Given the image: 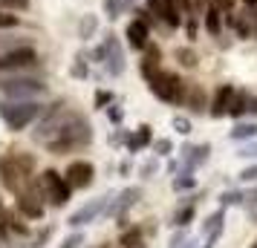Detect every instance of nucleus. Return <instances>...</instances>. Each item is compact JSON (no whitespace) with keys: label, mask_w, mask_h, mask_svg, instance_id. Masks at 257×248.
Listing matches in <instances>:
<instances>
[{"label":"nucleus","mask_w":257,"mask_h":248,"mask_svg":"<svg viewBox=\"0 0 257 248\" xmlns=\"http://www.w3.org/2000/svg\"><path fill=\"white\" fill-rule=\"evenodd\" d=\"M93 142V124L81 116V113H64V121H61V130L49 139L44 147H47L52 156H67L72 150H81Z\"/></svg>","instance_id":"obj_1"},{"label":"nucleus","mask_w":257,"mask_h":248,"mask_svg":"<svg viewBox=\"0 0 257 248\" xmlns=\"http://www.w3.org/2000/svg\"><path fill=\"white\" fill-rule=\"evenodd\" d=\"M44 113V104L38 98H26V101H12V98H0V121L12 133L26 130L32 121H38Z\"/></svg>","instance_id":"obj_2"},{"label":"nucleus","mask_w":257,"mask_h":248,"mask_svg":"<svg viewBox=\"0 0 257 248\" xmlns=\"http://www.w3.org/2000/svg\"><path fill=\"white\" fill-rule=\"evenodd\" d=\"M44 90H47L44 78L29 75V72H6V75H0V98L26 101V98H38Z\"/></svg>","instance_id":"obj_3"},{"label":"nucleus","mask_w":257,"mask_h":248,"mask_svg":"<svg viewBox=\"0 0 257 248\" xmlns=\"http://www.w3.org/2000/svg\"><path fill=\"white\" fill-rule=\"evenodd\" d=\"M148 90L153 93V98H159L165 104H182L185 98V81L171 70H159L148 81Z\"/></svg>","instance_id":"obj_4"},{"label":"nucleus","mask_w":257,"mask_h":248,"mask_svg":"<svg viewBox=\"0 0 257 248\" xmlns=\"http://www.w3.org/2000/svg\"><path fill=\"white\" fill-rule=\"evenodd\" d=\"M38 185H41L44 199H47L49 205H55V208H64V205L70 202V196H72V185L67 182V176L58 173V170H52V167H47V170L41 173Z\"/></svg>","instance_id":"obj_5"},{"label":"nucleus","mask_w":257,"mask_h":248,"mask_svg":"<svg viewBox=\"0 0 257 248\" xmlns=\"http://www.w3.org/2000/svg\"><path fill=\"white\" fill-rule=\"evenodd\" d=\"M41 64V55L32 44H24V47H15L9 52H0V75L6 72H29Z\"/></svg>","instance_id":"obj_6"},{"label":"nucleus","mask_w":257,"mask_h":248,"mask_svg":"<svg viewBox=\"0 0 257 248\" xmlns=\"http://www.w3.org/2000/svg\"><path fill=\"white\" fill-rule=\"evenodd\" d=\"M110 193H104V196H98V199H90L87 205H81L75 213H70L67 216V225H72V228H84V225H90V222H95L98 216H104V211H107V205H110Z\"/></svg>","instance_id":"obj_7"},{"label":"nucleus","mask_w":257,"mask_h":248,"mask_svg":"<svg viewBox=\"0 0 257 248\" xmlns=\"http://www.w3.org/2000/svg\"><path fill=\"white\" fill-rule=\"evenodd\" d=\"M104 47H107V75H113V78H118V75H124V70H127V61H124V47H121V41H118L113 32H107L104 35Z\"/></svg>","instance_id":"obj_8"},{"label":"nucleus","mask_w":257,"mask_h":248,"mask_svg":"<svg viewBox=\"0 0 257 248\" xmlns=\"http://www.w3.org/2000/svg\"><path fill=\"white\" fill-rule=\"evenodd\" d=\"M15 205L18 211L29 216V219H41L44 216V193L38 188H29V190H18L15 193Z\"/></svg>","instance_id":"obj_9"},{"label":"nucleus","mask_w":257,"mask_h":248,"mask_svg":"<svg viewBox=\"0 0 257 248\" xmlns=\"http://www.w3.org/2000/svg\"><path fill=\"white\" fill-rule=\"evenodd\" d=\"M64 176H67V182L72 185V190L75 188H90L93 179H95V167H93V162H87V159H75V162L67 165Z\"/></svg>","instance_id":"obj_10"},{"label":"nucleus","mask_w":257,"mask_h":248,"mask_svg":"<svg viewBox=\"0 0 257 248\" xmlns=\"http://www.w3.org/2000/svg\"><path fill=\"white\" fill-rule=\"evenodd\" d=\"M139 196H142L139 188H124V190L116 196V199L107 205L104 213H107V216H113V219H118V222L124 225V216H127V211L136 205V202H139Z\"/></svg>","instance_id":"obj_11"},{"label":"nucleus","mask_w":257,"mask_h":248,"mask_svg":"<svg viewBox=\"0 0 257 248\" xmlns=\"http://www.w3.org/2000/svg\"><path fill=\"white\" fill-rule=\"evenodd\" d=\"M21 179H24V170L18 165V159L12 153H3L0 156V182H3V188L9 190H21Z\"/></svg>","instance_id":"obj_12"},{"label":"nucleus","mask_w":257,"mask_h":248,"mask_svg":"<svg viewBox=\"0 0 257 248\" xmlns=\"http://www.w3.org/2000/svg\"><path fill=\"white\" fill-rule=\"evenodd\" d=\"M124 38H127V47L136 49V52H145V47L151 44V24L142 21V18H133L124 29Z\"/></svg>","instance_id":"obj_13"},{"label":"nucleus","mask_w":257,"mask_h":248,"mask_svg":"<svg viewBox=\"0 0 257 248\" xmlns=\"http://www.w3.org/2000/svg\"><path fill=\"white\" fill-rule=\"evenodd\" d=\"M202 24H205V32H208L211 38H220V35H222V26H225V12L220 9V3H217V0L205 3Z\"/></svg>","instance_id":"obj_14"},{"label":"nucleus","mask_w":257,"mask_h":248,"mask_svg":"<svg viewBox=\"0 0 257 248\" xmlns=\"http://www.w3.org/2000/svg\"><path fill=\"white\" fill-rule=\"evenodd\" d=\"M234 84H220V90L214 95V101H211V118H225L228 116V107H231V98H234Z\"/></svg>","instance_id":"obj_15"},{"label":"nucleus","mask_w":257,"mask_h":248,"mask_svg":"<svg viewBox=\"0 0 257 248\" xmlns=\"http://www.w3.org/2000/svg\"><path fill=\"white\" fill-rule=\"evenodd\" d=\"M182 104H185L191 113H205V107H208L205 87H202V84H185V98H182Z\"/></svg>","instance_id":"obj_16"},{"label":"nucleus","mask_w":257,"mask_h":248,"mask_svg":"<svg viewBox=\"0 0 257 248\" xmlns=\"http://www.w3.org/2000/svg\"><path fill=\"white\" fill-rule=\"evenodd\" d=\"M248 101H251V95H248V90H243V87H237L234 90V98H231V107H228V118H234V121H240V118L248 113Z\"/></svg>","instance_id":"obj_17"},{"label":"nucleus","mask_w":257,"mask_h":248,"mask_svg":"<svg viewBox=\"0 0 257 248\" xmlns=\"http://www.w3.org/2000/svg\"><path fill=\"white\" fill-rule=\"evenodd\" d=\"M151 142H153V127L151 124H142L139 133L127 139V150L130 153H139V150H145V147H151Z\"/></svg>","instance_id":"obj_18"},{"label":"nucleus","mask_w":257,"mask_h":248,"mask_svg":"<svg viewBox=\"0 0 257 248\" xmlns=\"http://www.w3.org/2000/svg\"><path fill=\"white\" fill-rule=\"evenodd\" d=\"M231 142H251L257 139V121H237V127L228 133Z\"/></svg>","instance_id":"obj_19"},{"label":"nucleus","mask_w":257,"mask_h":248,"mask_svg":"<svg viewBox=\"0 0 257 248\" xmlns=\"http://www.w3.org/2000/svg\"><path fill=\"white\" fill-rule=\"evenodd\" d=\"M95 32H98V18L95 15H84L81 21H78V38L81 41H90Z\"/></svg>","instance_id":"obj_20"},{"label":"nucleus","mask_w":257,"mask_h":248,"mask_svg":"<svg viewBox=\"0 0 257 248\" xmlns=\"http://www.w3.org/2000/svg\"><path fill=\"white\" fill-rule=\"evenodd\" d=\"M90 61H87V52H78L75 55V64H72V78H78V81H87L90 78V67H87Z\"/></svg>","instance_id":"obj_21"},{"label":"nucleus","mask_w":257,"mask_h":248,"mask_svg":"<svg viewBox=\"0 0 257 248\" xmlns=\"http://www.w3.org/2000/svg\"><path fill=\"white\" fill-rule=\"evenodd\" d=\"M243 202H245V193H243V190H222V193H220V205H222V208L243 205Z\"/></svg>","instance_id":"obj_22"},{"label":"nucleus","mask_w":257,"mask_h":248,"mask_svg":"<svg viewBox=\"0 0 257 248\" xmlns=\"http://www.w3.org/2000/svg\"><path fill=\"white\" fill-rule=\"evenodd\" d=\"M139 242H142V231H139V228H127L124 234L118 236V245H121V248H136Z\"/></svg>","instance_id":"obj_23"},{"label":"nucleus","mask_w":257,"mask_h":248,"mask_svg":"<svg viewBox=\"0 0 257 248\" xmlns=\"http://www.w3.org/2000/svg\"><path fill=\"white\" fill-rule=\"evenodd\" d=\"M176 61H179V67H185V70H194L197 67V52L194 49H176Z\"/></svg>","instance_id":"obj_24"},{"label":"nucleus","mask_w":257,"mask_h":248,"mask_svg":"<svg viewBox=\"0 0 257 248\" xmlns=\"http://www.w3.org/2000/svg\"><path fill=\"white\" fill-rule=\"evenodd\" d=\"M18 26H21V18L18 15L0 9V32H9V29H18Z\"/></svg>","instance_id":"obj_25"},{"label":"nucleus","mask_w":257,"mask_h":248,"mask_svg":"<svg viewBox=\"0 0 257 248\" xmlns=\"http://www.w3.org/2000/svg\"><path fill=\"white\" fill-rule=\"evenodd\" d=\"M197 188V179L191 176V173H179V176L174 179V190L176 193H182V190H194Z\"/></svg>","instance_id":"obj_26"},{"label":"nucleus","mask_w":257,"mask_h":248,"mask_svg":"<svg viewBox=\"0 0 257 248\" xmlns=\"http://www.w3.org/2000/svg\"><path fill=\"white\" fill-rule=\"evenodd\" d=\"M32 6V0H0V9L6 12H26Z\"/></svg>","instance_id":"obj_27"},{"label":"nucleus","mask_w":257,"mask_h":248,"mask_svg":"<svg viewBox=\"0 0 257 248\" xmlns=\"http://www.w3.org/2000/svg\"><path fill=\"white\" fill-rule=\"evenodd\" d=\"M191 219H194V205H185V208H179V213L174 216V225L176 228H185V225H191Z\"/></svg>","instance_id":"obj_28"},{"label":"nucleus","mask_w":257,"mask_h":248,"mask_svg":"<svg viewBox=\"0 0 257 248\" xmlns=\"http://www.w3.org/2000/svg\"><path fill=\"white\" fill-rule=\"evenodd\" d=\"M171 124H174V130L179 133V136H188V133L194 130V127H191V118H185V116H174Z\"/></svg>","instance_id":"obj_29"},{"label":"nucleus","mask_w":257,"mask_h":248,"mask_svg":"<svg viewBox=\"0 0 257 248\" xmlns=\"http://www.w3.org/2000/svg\"><path fill=\"white\" fill-rule=\"evenodd\" d=\"M121 9H124V3H121V0H104V15L110 18V21H116Z\"/></svg>","instance_id":"obj_30"},{"label":"nucleus","mask_w":257,"mask_h":248,"mask_svg":"<svg viewBox=\"0 0 257 248\" xmlns=\"http://www.w3.org/2000/svg\"><path fill=\"white\" fill-rule=\"evenodd\" d=\"M145 61L159 67V61H162V49L156 47V44H148V47H145Z\"/></svg>","instance_id":"obj_31"},{"label":"nucleus","mask_w":257,"mask_h":248,"mask_svg":"<svg viewBox=\"0 0 257 248\" xmlns=\"http://www.w3.org/2000/svg\"><path fill=\"white\" fill-rule=\"evenodd\" d=\"M24 44H29V41H15L12 35H0V52H9V49H15V47H24Z\"/></svg>","instance_id":"obj_32"},{"label":"nucleus","mask_w":257,"mask_h":248,"mask_svg":"<svg viewBox=\"0 0 257 248\" xmlns=\"http://www.w3.org/2000/svg\"><path fill=\"white\" fill-rule=\"evenodd\" d=\"M90 64H107V47L104 44H98V47L90 52Z\"/></svg>","instance_id":"obj_33"},{"label":"nucleus","mask_w":257,"mask_h":248,"mask_svg":"<svg viewBox=\"0 0 257 248\" xmlns=\"http://www.w3.org/2000/svg\"><path fill=\"white\" fill-rule=\"evenodd\" d=\"M107 118H110L113 124H121V121H124V110L116 107V104H110V107H107Z\"/></svg>","instance_id":"obj_34"},{"label":"nucleus","mask_w":257,"mask_h":248,"mask_svg":"<svg viewBox=\"0 0 257 248\" xmlns=\"http://www.w3.org/2000/svg\"><path fill=\"white\" fill-rule=\"evenodd\" d=\"M81 242H84V234H81V231H75V234H70L64 242H61V248H78Z\"/></svg>","instance_id":"obj_35"},{"label":"nucleus","mask_w":257,"mask_h":248,"mask_svg":"<svg viewBox=\"0 0 257 248\" xmlns=\"http://www.w3.org/2000/svg\"><path fill=\"white\" fill-rule=\"evenodd\" d=\"M110 104H113V95L107 93V90H98V93H95V107H104L107 110Z\"/></svg>","instance_id":"obj_36"},{"label":"nucleus","mask_w":257,"mask_h":248,"mask_svg":"<svg viewBox=\"0 0 257 248\" xmlns=\"http://www.w3.org/2000/svg\"><path fill=\"white\" fill-rule=\"evenodd\" d=\"M153 147H156V153H159V156H168L171 150H174V142H171V139H159Z\"/></svg>","instance_id":"obj_37"},{"label":"nucleus","mask_w":257,"mask_h":248,"mask_svg":"<svg viewBox=\"0 0 257 248\" xmlns=\"http://www.w3.org/2000/svg\"><path fill=\"white\" fill-rule=\"evenodd\" d=\"M240 159H257V142L254 144H245V147H240Z\"/></svg>","instance_id":"obj_38"},{"label":"nucleus","mask_w":257,"mask_h":248,"mask_svg":"<svg viewBox=\"0 0 257 248\" xmlns=\"http://www.w3.org/2000/svg\"><path fill=\"white\" fill-rule=\"evenodd\" d=\"M240 182H257V165L245 167L243 173H240Z\"/></svg>","instance_id":"obj_39"},{"label":"nucleus","mask_w":257,"mask_h":248,"mask_svg":"<svg viewBox=\"0 0 257 248\" xmlns=\"http://www.w3.org/2000/svg\"><path fill=\"white\" fill-rule=\"evenodd\" d=\"M9 222H12V216L6 213V208H3V202H0V234H3L6 228H9Z\"/></svg>","instance_id":"obj_40"},{"label":"nucleus","mask_w":257,"mask_h":248,"mask_svg":"<svg viewBox=\"0 0 257 248\" xmlns=\"http://www.w3.org/2000/svg\"><path fill=\"white\" fill-rule=\"evenodd\" d=\"M121 142H127V136H124V130L110 133V144H121Z\"/></svg>","instance_id":"obj_41"},{"label":"nucleus","mask_w":257,"mask_h":248,"mask_svg":"<svg viewBox=\"0 0 257 248\" xmlns=\"http://www.w3.org/2000/svg\"><path fill=\"white\" fill-rule=\"evenodd\" d=\"M9 228H12V231H18V234H29V228H26V225L24 222H18V219H12V222H9Z\"/></svg>","instance_id":"obj_42"},{"label":"nucleus","mask_w":257,"mask_h":248,"mask_svg":"<svg viewBox=\"0 0 257 248\" xmlns=\"http://www.w3.org/2000/svg\"><path fill=\"white\" fill-rule=\"evenodd\" d=\"M245 205H251V208H257V185L248 193H245Z\"/></svg>","instance_id":"obj_43"},{"label":"nucleus","mask_w":257,"mask_h":248,"mask_svg":"<svg viewBox=\"0 0 257 248\" xmlns=\"http://www.w3.org/2000/svg\"><path fill=\"white\" fill-rule=\"evenodd\" d=\"M153 173H156V162H148V165L142 167V176H145V179L153 176Z\"/></svg>","instance_id":"obj_44"},{"label":"nucleus","mask_w":257,"mask_h":248,"mask_svg":"<svg viewBox=\"0 0 257 248\" xmlns=\"http://www.w3.org/2000/svg\"><path fill=\"white\" fill-rule=\"evenodd\" d=\"M248 113H254L257 116V95H251V101H248Z\"/></svg>","instance_id":"obj_45"},{"label":"nucleus","mask_w":257,"mask_h":248,"mask_svg":"<svg viewBox=\"0 0 257 248\" xmlns=\"http://www.w3.org/2000/svg\"><path fill=\"white\" fill-rule=\"evenodd\" d=\"M118 173H124V176H127V173H130V162H121V165H118Z\"/></svg>","instance_id":"obj_46"},{"label":"nucleus","mask_w":257,"mask_h":248,"mask_svg":"<svg viewBox=\"0 0 257 248\" xmlns=\"http://www.w3.org/2000/svg\"><path fill=\"white\" fill-rule=\"evenodd\" d=\"M240 3H243V6H248V9H254V6H257V0H240Z\"/></svg>","instance_id":"obj_47"},{"label":"nucleus","mask_w":257,"mask_h":248,"mask_svg":"<svg viewBox=\"0 0 257 248\" xmlns=\"http://www.w3.org/2000/svg\"><path fill=\"white\" fill-rule=\"evenodd\" d=\"M182 248H197V239H188V242H182Z\"/></svg>","instance_id":"obj_48"},{"label":"nucleus","mask_w":257,"mask_h":248,"mask_svg":"<svg viewBox=\"0 0 257 248\" xmlns=\"http://www.w3.org/2000/svg\"><path fill=\"white\" fill-rule=\"evenodd\" d=\"M214 245H217V242H211V239H205V245H202V248H214Z\"/></svg>","instance_id":"obj_49"},{"label":"nucleus","mask_w":257,"mask_h":248,"mask_svg":"<svg viewBox=\"0 0 257 248\" xmlns=\"http://www.w3.org/2000/svg\"><path fill=\"white\" fill-rule=\"evenodd\" d=\"M121 3H124V6H130V3H136V0H121Z\"/></svg>","instance_id":"obj_50"},{"label":"nucleus","mask_w":257,"mask_h":248,"mask_svg":"<svg viewBox=\"0 0 257 248\" xmlns=\"http://www.w3.org/2000/svg\"><path fill=\"white\" fill-rule=\"evenodd\" d=\"M251 222H257V213H251Z\"/></svg>","instance_id":"obj_51"},{"label":"nucleus","mask_w":257,"mask_h":248,"mask_svg":"<svg viewBox=\"0 0 257 248\" xmlns=\"http://www.w3.org/2000/svg\"><path fill=\"white\" fill-rule=\"evenodd\" d=\"M251 248H257V239H254V245H251Z\"/></svg>","instance_id":"obj_52"}]
</instances>
